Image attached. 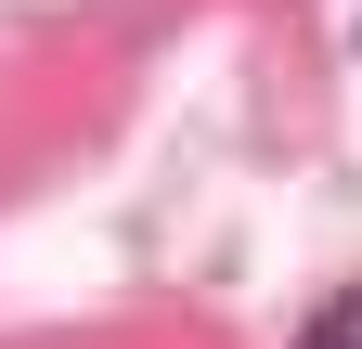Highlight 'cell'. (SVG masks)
<instances>
[{"label":"cell","mask_w":362,"mask_h":349,"mask_svg":"<svg viewBox=\"0 0 362 349\" xmlns=\"http://www.w3.org/2000/svg\"><path fill=\"white\" fill-rule=\"evenodd\" d=\"M298 349H362V285H349V297H324V311H310V336H298Z\"/></svg>","instance_id":"cell-1"}]
</instances>
